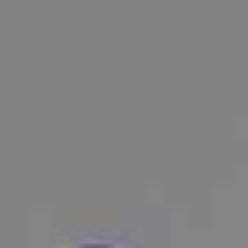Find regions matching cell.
I'll return each instance as SVG.
<instances>
[{"label": "cell", "mask_w": 248, "mask_h": 248, "mask_svg": "<svg viewBox=\"0 0 248 248\" xmlns=\"http://www.w3.org/2000/svg\"><path fill=\"white\" fill-rule=\"evenodd\" d=\"M85 248H108V244H85Z\"/></svg>", "instance_id": "6da1fadb"}]
</instances>
